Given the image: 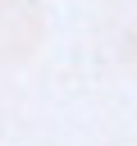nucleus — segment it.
Wrapping results in <instances>:
<instances>
[]
</instances>
